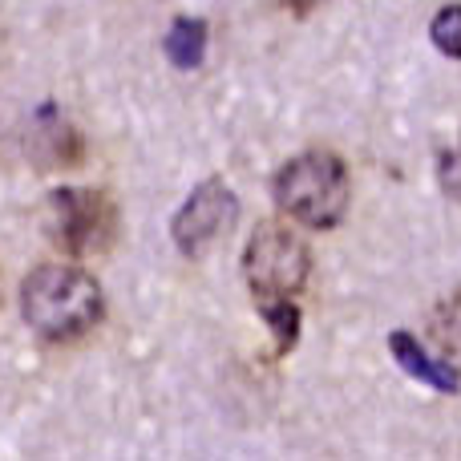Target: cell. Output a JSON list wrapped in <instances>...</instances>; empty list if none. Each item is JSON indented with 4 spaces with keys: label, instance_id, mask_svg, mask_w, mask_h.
<instances>
[{
    "label": "cell",
    "instance_id": "cell-1",
    "mask_svg": "<svg viewBox=\"0 0 461 461\" xmlns=\"http://www.w3.org/2000/svg\"><path fill=\"white\" fill-rule=\"evenodd\" d=\"M243 279L255 312L271 328L276 357H287L300 340V295L312 279V247L287 215L255 223L243 247Z\"/></svg>",
    "mask_w": 461,
    "mask_h": 461
},
{
    "label": "cell",
    "instance_id": "cell-2",
    "mask_svg": "<svg viewBox=\"0 0 461 461\" xmlns=\"http://www.w3.org/2000/svg\"><path fill=\"white\" fill-rule=\"evenodd\" d=\"M21 320L41 344L69 348L102 328L105 292L77 259L61 255L21 279Z\"/></svg>",
    "mask_w": 461,
    "mask_h": 461
},
{
    "label": "cell",
    "instance_id": "cell-3",
    "mask_svg": "<svg viewBox=\"0 0 461 461\" xmlns=\"http://www.w3.org/2000/svg\"><path fill=\"white\" fill-rule=\"evenodd\" d=\"M271 199L279 215L308 230H332L344 223L352 203V170L328 146H308L287 158L271 178Z\"/></svg>",
    "mask_w": 461,
    "mask_h": 461
},
{
    "label": "cell",
    "instance_id": "cell-4",
    "mask_svg": "<svg viewBox=\"0 0 461 461\" xmlns=\"http://www.w3.org/2000/svg\"><path fill=\"white\" fill-rule=\"evenodd\" d=\"M41 230L65 259H102L122 239V211L102 186H57L41 203Z\"/></svg>",
    "mask_w": 461,
    "mask_h": 461
},
{
    "label": "cell",
    "instance_id": "cell-5",
    "mask_svg": "<svg viewBox=\"0 0 461 461\" xmlns=\"http://www.w3.org/2000/svg\"><path fill=\"white\" fill-rule=\"evenodd\" d=\"M235 223H239L235 191L227 186V178H207V183L194 186L191 199L178 207L175 223H170V235H175V247L186 259H199L211 247L230 239Z\"/></svg>",
    "mask_w": 461,
    "mask_h": 461
},
{
    "label": "cell",
    "instance_id": "cell-6",
    "mask_svg": "<svg viewBox=\"0 0 461 461\" xmlns=\"http://www.w3.org/2000/svg\"><path fill=\"white\" fill-rule=\"evenodd\" d=\"M389 348H393V357H397V365L405 368V373H413L417 381H425V384H433L438 393H457V373L461 368L457 365H449L446 357H429L425 352V344H417L409 332H393L389 336Z\"/></svg>",
    "mask_w": 461,
    "mask_h": 461
},
{
    "label": "cell",
    "instance_id": "cell-7",
    "mask_svg": "<svg viewBox=\"0 0 461 461\" xmlns=\"http://www.w3.org/2000/svg\"><path fill=\"white\" fill-rule=\"evenodd\" d=\"M429 340L438 344V352L449 365L461 368V287L429 312Z\"/></svg>",
    "mask_w": 461,
    "mask_h": 461
},
{
    "label": "cell",
    "instance_id": "cell-8",
    "mask_svg": "<svg viewBox=\"0 0 461 461\" xmlns=\"http://www.w3.org/2000/svg\"><path fill=\"white\" fill-rule=\"evenodd\" d=\"M429 37H433V45H438L446 57L461 61V5H446L438 16H433Z\"/></svg>",
    "mask_w": 461,
    "mask_h": 461
},
{
    "label": "cell",
    "instance_id": "cell-9",
    "mask_svg": "<svg viewBox=\"0 0 461 461\" xmlns=\"http://www.w3.org/2000/svg\"><path fill=\"white\" fill-rule=\"evenodd\" d=\"M203 37H207L203 21H178L175 32H170V41H167L170 57H175L178 65H194L199 53H203Z\"/></svg>",
    "mask_w": 461,
    "mask_h": 461
},
{
    "label": "cell",
    "instance_id": "cell-10",
    "mask_svg": "<svg viewBox=\"0 0 461 461\" xmlns=\"http://www.w3.org/2000/svg\"><path fill=\"white\" fill-rule=\"evenodd\" d=\"M441 178H446V194L461 199V150H449L441 158Z\"/></svg>",
    "mask_w": 461,
    "mask_h": 461
},
{
    "label": "cell",
    "instance_id": "cell-11",
    "mask_svg": "<svg viewBox=\"0 0 461 461\" xmlns=\"http://www.w3.org/2000/svg\"><path fill=\"white\" fill-rule=\"evenodd\" d=\"M284 8H287L292 16H308L312 8H316V0H284Z\"/></svg>",
    "mask_w": 461,
    "mask_h": 461
}]
</instances>
